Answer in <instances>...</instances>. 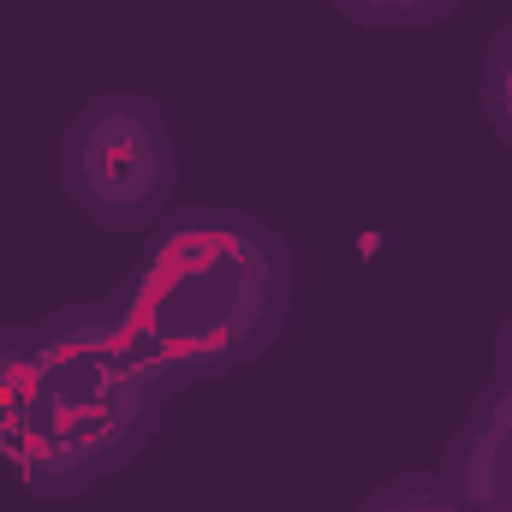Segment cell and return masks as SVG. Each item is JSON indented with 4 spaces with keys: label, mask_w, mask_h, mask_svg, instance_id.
<instances>
[{
    "label": "cell",
    "mask_w": 512,
    "mask_h": 512,
    "mask_svg": "<svg viewBox=\"0 0 512 512\" xmlns=\"http://www.w3.org/2000/svg\"><path fill=\"white\" fill-rule=\"evenodd\" d=\"M137 358L179 399L274 352L292 310V245L245 209H167L108 292Z\"/></svg>",
    "instance_id": "obj_2"
},
{
    "label": "cell",
    "mask_w": 512,
    "mask_h": 512,
    "mask_svg": "<svg viewBox=\"0 0 512 512\" xmlns=\"http://www.w3.org/2000/svg\"><path fill=\"white\" fill-rule=\"evenodd\" d=\"M340 18H352L358 30H429L441 18H453L465 0H328Z\"/></svg>",
    "instance_id": "obj_5"
},
{
    "label": "cell",
    "mask_w": 512,
    "mask_h": 512,
    "mask_svg": "<svg viewBox=\"0 0 512 512\" xmlns=\"http://www.w3.org/2000/svg\"><path fill=\"white\" fill-rule=\"evenodd\" d=\"M441 483L459 512H512V382L489 376L441 447Z\"/></svg>",
    "instance_id": "obj_4"
},
{
    "label": "cell",
    "mask_w": 512,
    "mask_h": 512,
    "mask_svg": "<svg viewBox=\"0 0 512 512\" xmlns=\"http://www.w3.org/2000/svg\"><path fill=\"white\" fill-rule=\"evenodd\" d=\"M167 405L108 298L0 328V471L36 501H78L137 465Z\"/></svg>",
    "instance_id": "obj_1"
},
{
    "label": "cell",
    "mask_w": 512,
    "mask_h": 512,
    "mask_svg": "<svg viewBox=\"0 0 512 512\" xmlns=\"http://www.w3.org/2000/svg\"><path fill=\"white\" fill-rule=\"evenodd\" d=\"M60 191L96 233H149L179 191V143L155 96L102 90L54 143Z\"/></svg>",
    "instance_id": "obj_3"
},
{
    "label": "cell",
    "mask_w": 512,
    "mask_h": 512,
    "mask_svg": "<svg viewBox=\"0 0 512 512\" xmlns=\"http://www.w3.org/2000/svg\"><path fill=\"white\" fill-rule=\"evenodd\" d=\"M495 376L512 382V310L501 316V328H495Z\"/></svg>",
    "instance_id": "obj_8"
},
{
    "label": "cell",
    "mask_w": 512,
    "mask_h": 512,
    "mask_svg": "<svg viewBox=\"0 0 512 512\" xmlns=\"http://www.w3.org/2000/svg\"><path fill=\"white\" fill-rule=\"evenodd\" d=\"M477 108H483V120L489 131L501 137L512 149V18L489 36V48H483V78H477Z\"/></svg>",
    "instance_id": "obj_6"
},
{
    "label": "cell",
    "mask_w": 512,
    "mask_h": 512,
    "mask_svg": "<svg viewBox=\"0 0 512 512\" xmlns=\"http://www.w3.org/2000/svg\"><path fill=\"white\" fill-rule=\"evenodd\" d=\"M358 512H459L453 489L441 483V471H399V477H382Z\"/></svg>",
    "instance_id": "obj_7"
}]
</instances>
